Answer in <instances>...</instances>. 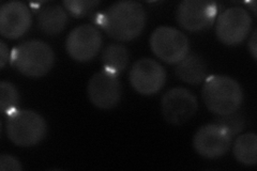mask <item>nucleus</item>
Returning a JSON list of instances; mask_svg holds the SVG:
<instances>
[{
  "mask_svg": "<svg viewBox=\"0 0 257 171\" xmlns=\"http://www.w3.org/2000/svg\"><path fill=\"white\" fill-rule=\"evenodd\" d=\"M95 22L111 39L126 42L142 34L146 12L138 2H119L108 7Z\"/></svg>",
  "mask_w": 257,
  "mask_h": 171,
  "instance_id": "obj_1",
  "label": "nucleus"
},
{
  "mask_svg": "<svg viewBox=\"0 0 257 171\" xmlns=\"http://www.w3.org/2000/svg\"><path fill=\"white\" fill-rule=\"evenodd\" d=\"M203 101L207 108L218 116L236 112L243 102V91L235 79L213 75L205 79Z\"/></svg>",
  "mask_w": 257,
  "mask_h": 171,
  "instance_id": "obj_2",
  "label": "nucleus"
},
{
  "mask_svg": "<svg viewBox=\"0 0 257 171\" xmlns=\"http://www.w3.org/2000/svg\"><path fill=\"white\" fill-rule=\"evenodd\" d=\"M12 66L28 77H42L53 68L55 55L42 41H28L15 47L11 54Z\"/></svg>",
  "mask_w": 257,
  "mask_h": 171,
  "instance_id": "obj_3",
  "label": "nucleus"
},
{
  "mask_svg": "<svg viewBox=\"0 0 257 171\" xmlns=\"http://www.w3.org/2000/svg\"><path fill=\"white\" fill-rule=\"evenodd\" d=\"M45 120L32 110L14 109L8 113L6 132L8 138L19 146L36 145L46 135Z\"/></svg>",
  "mask_w": 257,
  "mask_h": 171,
  "instance_id": "obj_4",
  "label": "nucleus"
},
{
  "mask_svg": "<svg viewBox=\"0 0 257 171\" xmlns=\"http://www.w3.org/2000/svg\"><path fill=\"white\" fill-rule=\"evenodd\" d=\"M150 47L158 58L173 64L180 62L188 55L190 43L180 30L162 26L152 32Z\"/></svg>",
  "mask_w": 257,
  "mask_h": 171,
  "instance_id": "obj_5",
  "label": "nucleus"
},
{
  "mask_svg": "<svg viewBox=\"0 0 257 171\" xmlns=\"http://www.w3.org/2000/svg\"><path fill=\"white\" fill-rule=\"evenodd\" d=\"M252 19L243 8L232 7L225 10L216 22V37L225 45L242 43L250 34Z\"/></svg>",
  "mask_w": 257,
  "mask_h": 171,
  "instance_id": "obj_6",
  "label": "nucleus"
},
{
  "mask_svg": "<svg viewBox=\"0 0 257 171\" xmlns=\"http://www.w3.org/2000/svg\"><path fill=\"white\" fill-rule=\"evenodd\" d=\"M198 103L195 95L188 89L173 88L161 101V111L168 123L181 125L195 115Z\"/></svg>",
  "mask_w": 257,
  "mask_h": 171,
  "instance_id": "obj_7",
  "label": "nucleus"
},
{
  "mask_svg": "<svg viewBox=\"0 0 257 171\" xmlns=\"http://www.w3.org/2000/svg\"><path fill=\"white\" fill-rule=\"evenodd\" d=\"M232 136L219 123H210L200 127L194 135L193 145L200 156L209 159L221 157L230 148Z\"/></svg>",
  "mask_w": 257,
  "mask_h": 171,
  "instance_id": "obj_8",
  "label": "nucleus"
},
{
  "mask_svg": "<svg viewBox=\"0 0 257 171\" xmlns=\"http://www.w3.org/2000/svg\"><path fill=\"white\" fill-rule=\"evenodd\" d=\"M218 6L205 0H184L177 8V21L189 31H202L212 26Z\"/></svg>",
  "mask_w": 257,
  "mask_h": 171,
  "instance_id": "obj_9",
  "label": "nucleus"
},
{
  "mask_svg": "<svg viewBox=\"0 0 257 171\" xmlns=\"http://www.w3.org/2000/svg\"><path fill=\"white\" fill-rule=\"evenodd\" d=\"M166 80L164 68L157 61L143 58L136 61L130 71V83L135 91L143 95H152L163 88Z\"/></svg>",
  "mask_w": 257,
  "mask_h": 171,
  "instance_id": "obj_10",
  "label": "nucleus"
},
{
  "mask_svg": "<svg viewBox=\"0 0 257 171\" xmlns=\"http://www.w3.org/2000/svg\"><path fill=\"white\" fill-rule=\"evenodd\" d=\"M102 45V36L96 27L82 25L70 32L66 48L72 59L78 62L90 61L98 55Z\"/></svg>",
  "mask_w": 257,
  "mask_h": 171,
  "instance_id": "obj_11",
  "label": "nucleus"
},
{
  "mask_svg": "<svg viewBox=\"0 0 257 171\" xmlns=\"http://www.w3.org/2000/svg\"><path fill=\"white\" fill-rule=\"evenodd\" d=\"M88 96L98 108H114L121 99V85L117 75L106 70L96 73L88 84Z\"/></svg>",
  "mask_w": 257,
  "mask_h": 171,
  "instance_id": "obj_12",
  "label": "nucleus"
},
{
  "mask_svg": "<svg viewBox=\"0 0 257 171\" xmlns=\"http://www.w3.org/2000/svg\"><path fill=\"white\" fill-rule=\"evenodd\" d=\"M31 14L28 7L21 2H10L0 9V32L7 39H18L29 29Z\"/></svg>",
  "mask_w": 257,
  "mask_h": 171,
  "instance_id": "obj_13",
  "label": "nucleus"
},
{
  "mask_svg": "<svg viewBox=\"0 0 257 171\" xmlns=\"http://www.w3.org/2000/svg\"><path fill=\"white\" fill-rule=\"evenodd\" d=\"M176 75L187 84L198 85L207 78V64L202 57L190 54L178 62Z\"/></svg>",
  "mask_w": 257,
  "mask_h": 171,
  "instance_id": "obj_14",
  "label": "nucleus"
},
{
  "mask_svg": "<svg viewBox=\"0 0 257 171\" xmlns=\"http://www.w3.org/2000/svg\"><path fill=\"white\" fill-rule=\"evenodd\" d=\"M68 22V15L60 6L54 5L44 8L38 15V26L44 34L56 36L64 29Z\"/></svg>",
  "mask_w": 257,
  "mask_h": 171,
  "instance_id": "obj_15",
  "label": "nucleus"
},
{
  "mask_svg": "<svg viewBox=\"0 0 257 171\" xmlns=\"http://www.w3.org/2000/svg\"><path fill=\"white\" fill-rule=\"evenodd\" d=\"M236 159L245 166H254L257 161V137L255 133H247L237 138L234 144Z\"/></svg>",
  "mask_w": 257,
  "mask_h": 171,
  "instance_id": "obj_16",
  "label": "nucleus"
},
{
  "mask_svg": "<svg viewBox=\"0 0 257 171\" xmlns=\"http://www.w3.org/2000/svg\"><path fill=\"white\" fill-rule=\"evenodd\" d=\"M102 61L104 70L118 74L122 72L128 62L126 48L120 44H110L103 51Z\"/></svg>",
  "mask_w": 257,
  "mask_h": 171,
  "instance_id": "obj_17",
  "label": "nucleus"
},
{
  "mask_svg": "<svg viewBox=\"0 0 257 171\" xmlns=\"http://www.w3.org/2000/svg\"><path fill=\"white\" fill-rule=\"evenodd\" d=\"M20 102V94L18 89L9 81H2L0 84V108L3 113H9L16 109Z\"/></svg>",
  "mask_w": 257,
  "mask_h": 171,
  "instance_id": "obj_18",
  "label": "nucleus"
},
{
  "mask_svg": "<svg viewBox=\"0 0 257 171\" xmlns=\"http://www.w3.org/2000/svg\"><path fill=\"white\" fill-rule=\"evenodd\" d=\"M214 122L226 128L232 137L238 135L240 132H242L245 126L244 118L237 112H232L229 113V115L219 116L214 120Z\"/></svg>",
  "mask_w": 257,
  "mask_h": 171,
  "instance_id": "obj_19",
  "label": "nucleus"
},
{
  "mask_svg": "<svg viewBox=\"0 0 257 171\" xmlns=\"http://www.w3.org/2000/svg\"><path fill=\"white\" fill-rule=\"evenodd\" d=\"M98 0H66L63 6L75 18H83L98 6Z\"/></svg>",
  "mask_w": 257,
  "mask_h": 171,
  "instance_id": "obj_20",
  "label": "nucleus"
},
{
  "mask_svg": "<svg viewBox=\"0 0 257 171\" xmlns=\"http://www.w3.org/2000/svg\"><path fill=\"white\" fill-rule=\"evenodd\" d=\"M23 167L19 159H16L11 155H8V154H3L0 156V170L2 171H21Z\"/></svg>",
  "mask_w": 257,
  "mask_h": 171,
  "instance_id": "obj_21",
  "label": "nucleus"
},
{
  "mask_svg": "<svg viewBox=\"0 0 257 171\" xmlns=\"http://www.w3.org/2000/svg\"><path fill=\"white\" fill-rule=\"evenodd\" d=\"M8 60H9V48L4 41H0V64H2V68H5Z\"/></svg>",
  "mask_w": 257,
  "mask_h": 171,
  "instance_id": "obj_22",
  "label": "nucleus"
},
{
  "mask_svg": "<svg viewBox=\"0 0 257 171\" xmlns=\"http://www.w3.org/2000/svg\"><path fill=\"white\" fill-rule=\"evenodd\" d=\"M256 36H257V31L254 30V32L252 34V37L250 38V40H248V50H250L254 59L257 58V40H256Z\"/></svg>",
  "mask_w": 257,
  "mask_h": 171,
  "instance_id": "obj_23",
  "label": "nucleus"
},
{
  "mask_svg": "<svg viewBox=\"0 0 257 171\" xmlns=\"http://www.w3.org/2000/svg\"><path fill=\"white\" fill-rule=\"evenodd\" d=\"M248 6H251L254 14H256V3L255 2H251V3H248Z\"/></svg>",
  "mask_w": 257,
  "mask_h": 171,
  "instance_id": "obj_24",
  "label": "nucleus"
}]
</instances>
